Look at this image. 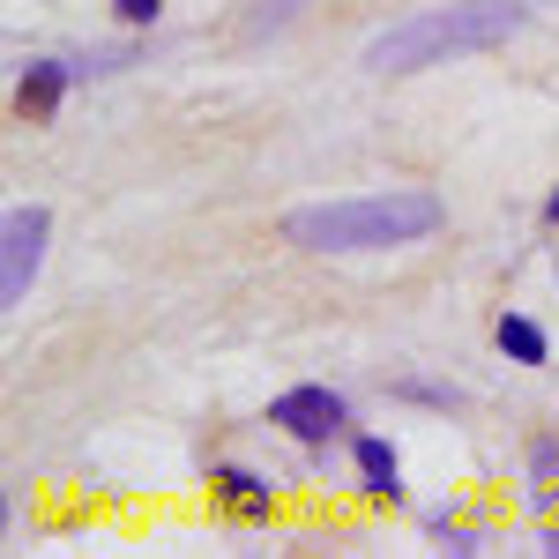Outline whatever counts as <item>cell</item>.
I'll return each instance as SVG.
<instances>
[{"instance_id":"obj_1","label":"cell","mask_w":559,"mask_h":559,"mask_svg":"<svg viewBox=\"0 0 559 559\" xmlns=\"http://www.w3.org/2000/svg\"><path fill=\"white\" fill-rule=\"evenodd\" d=\"M530 23V0H455V8H418L403 23H388L381 38L366 45V68L373 75H418L440 68L455 52H492Z\"/></svg>"},{"instance_id":"obj_2","label":"cell","mask_w":559,"mask_h":559,"mask_svg":"<svg viewBox=\"0 0 559 559\" xmlns=\"http://www.w3.org/2000/svg\"><path fill=\"white\" fill-rule=\"evenodd\" d=\"M448 210L426 187H388V194H350V202H321V210H292L284 231L306 254H381V247H411L440 231Z\"/></svg>"},{"instance_id":"obj_3","label":"cell","mask_w":559,"mask_h":559,"mask_svg":"<svg viewBox=\"0 0 559 559\" xmlns=\"http://www.w3.org/2000/svg\"><path fill=\"white\" fill-rule=\"evenodd\" d=\"M45 231H52V216L38 202L8 210V224H0V299L8 306L31 299V276H38V261H45Z\"/></svg>"},{"instance_id":"obj_4","label":"cell","mask_w":559,"mask_h":559,"mask_svg":"<svg viewBox=\"0 0 559 559\" xmlns=\"http://www.w3.org/2000/svg\"><path fill=\"white\" fill-rule=\"evenodd\" d=\"M269 418L292 426L299 440H329V432L344 426V395H329V388H292V395L269 403Z\"/></svg>"},{"instance_id":"obj_5","label":"cell","mask_w":559,"mask_h":559,"mask_svg":"<svg viewBox=\"0 0 559 559\" xmlns=\"http://www.w3.org/2000/svg\"><path fill=\"white\" fill-rule=\"evenodd\" d=\"M68 75H75V60H38V68L23 75V90H15V112H23L31 128H38V120H52V105H60Z\"/></svg>"},{"instance_id":"obj_6","label":"cell","mask_w":559,"mask_h":559,"mask_svg":"<svg viewBox=\"0 0 559 559\" xmlns=\"http://www.w3.org/2000/svg\"><path fill=\"white\" fill-rule=\"evenodd\" d=\"M358 471H366V492H373V500H403V485H395V448H388V440H358Z\"/></svg>"},{"instance_id":"obj_7","label":"cell","mask_w":559,"mask_h":559,"mask_svg":"<svg viewBox=\"0 0 559 559\" xmlns=\"http://www.w3.org/2000/svg\"><path fill=\"white\" fill-rule=\"evenodd\" d=\"M500 350H508V358H522V366H545V329H537V321H522V313H500Z\"/></svg>"},{"instance_id":"obj_8","label":"cell","mask_w":559,"mask_h":559,"mask_svg":"<svg viewBox=\"0 0 559 559\" xmlns=\"http://www.w3.org/2000/svg\"><path fill=\"white\" fill-rule=\"evenodd\" d=\"M210 485L224 492V500H239V508H269V485H261V477H247V471H216Z\"/></svg>"},{"instance_id":"obj_9","label":"cell","mask_w":559,"mask_h":559,"mask_svg":"<svg viewBox=\"0 0 559 559\" xmlns=\"http://www.w3.org/2000/svg\"><path fill=\"white\" fill-rule=\"evenodd\" d=\"M120 23H157V0H112Z\"/></svg>"},{"instance_id":"obj_10","label":"cell","mask_w":559,"mask_h":559,"mask_svg":"<svg viewBox=\"0 0 559 559\" xmlns=\"http://www.w3.org/2000/svg\"><path fill=\"white\" fill-rule=\"evenodd\" d=\"M292 8H299V0H261V15H254V31H276V23H284V15H292Z\"/></svg>"},{"instance_id":"obj_11","label":"cell","mask_w":559,"mask_h":559,"mask_svg":"<svg viewBox=\"0 0 559 559\" xmlns=\"http://www.w3.org/2000/svg\"><path fill=\"white\" fill-rule=\"evenodd\" d=\"M537 471H559V440H537Z\"/></svg>"},{"instance_id":"obj_12","label":"cell","mask_w":559,"mask_h":559,"mask_svg":"<svg viewBox=\"0 0 559 559\" xmlns=\"http://www.w3.org/2000/svg\"><path fill=\"white\" fill-rule=\"evenodd\" d=\"M545 552H552V559H559V530H552V537H545Z\"/></svg>"},{"instance_id":"obj_13","label":"cell","mask_w":559,"mask_h":559,"mask_svg":"<svg viewBox=\"0 0 559 559\" xmlns=\"http://www.w3.org/2000/svg\"><path fill=\"white\" fill-rule=\"evenodd\" d=\"M545 216H552V224H559V194H552V202H545Z\"/></svg>"}]
</instances>
